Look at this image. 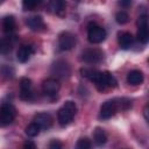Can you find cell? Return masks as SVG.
<instances>
[{"label": "cell", "instance_id": "cell-1", "mask_svg": "<svg viewBox=\"0 0 149 149\" xmlns=\"http://www.w3.org/2000/svg\"><path fill=\"white\" fill-rule=\"evenodd\" d=\"M80 74L84 78H87L88 80L93 81L99 91H105L108 88H114L118 85V81L115 77L108 72V71H98L90 68H83L80 69Z\"/></svg>", "mask_w": 149, "mask_h": 149}, {"label": "cell", "instance_id": "cell-2", "mask_svg": "<svg viewBox=\"0 0 149 149\" xmlns=\"http://www.w3.org/2000/svg\"><path fill=\"white\" fill-rule=\"evenodd\" d=\"M77 113V105L74 101L72 100H68L63 104V106L58 109L57 112V120H58V123L62 126V127H65L68 126L69 123L72 122L74 115Z\"/></svg>", "mask_w": 149, "mask_h": 149}, {"label": "cell", "instance_id": "cell-3", "mask_svg": "<svg viewBox=\"0 0 149 149\" xmlns=\"http://www.w3.org/2000/svg\"><path fill=\"white\" fill-rule=\"evenodd\" d=\"M51 73L56 77V79H66L71 74L70 64L64 59H57L51 65Z\"/></svg>", "mask_w": 149, "mask_h": 149}, {"label": "cell", "instance_id": "cell-4", "mask_svg": "<svg viewBox=\"0 0 149 149\" xmlns=\"http://www.w3.org/2000/svg\"><path fill=\"white\" fill-rule=\"evenodd\" d=\"M104 57H105L104 51L98 48L85 49L80 55V59L88 64H98L104 61Z\"/></svg>", "mask_w": 149, "mask_h": 149}, {"label": "cell", "instance_id": "cell-5", "mask_svg": "<svg viewBox=\"0 0 149 149\" xmlns=\"http://www.w3.org/2000/svg\"><path fill=\"white\" fill-rule=\"evenodd\" d=\"M16 116V108L12 104H2L0 106V127L10 125Z\"/></svg>", "mask_w": 149, "mask_h": 149}, {"label": "cell", "instance_id": "cell-6", "mask_svg": "<svg viewBox=\"0 0 149 149\" xmlns=\"http://www.w3.org/2000/svg\"><path fill=\"white\" fill-rule=\"evenodd\" d=\"M106 30L105 28H102L101 26L99 24H95V23H92L88 26V29H87V38L91 43L93 44H99L101 42L105 41L106 38Z\"/></svg>", "mask_w": 149, "mask_h": 149}, {"label": "cell", "instance_id": "cell-7", "mask_svg": "<svg viewBox=\"0 0 149 149\" xmlns=\"http://www.w3.org/2000/svg\"><path fill=\"white\" fill-rule=\"evenodd\" d=\"M119 111V104H118V98L115 99H109L107 101H105L101 107H100V113H99V118L102 120H107L111 119L112 116L115 115V113Z\"/></svg>", "mask_w": 149, "mask_h": 149}, {"label": "cell", "instance_id": "cell-8", "mask_svg": "<svg viewBox=\"0 0 149 149\" xmlns=\"http://www.w3.org/2000/svg\"><path fill=\"white\" fill-rule=\"evenodd\" d=\"M77 43V37L70 31H63L58 36V48L62 51L71 50Z\"/></svg>", "mask_w": 149, "mask_h": 149}, {"label": "cell", "instance_id": "cell-9", "mask_svg": "<svg viewBox=\"0 0 149 149\" xmlns=\"http://www.w3.org/2000/svg\"><path fill=\"white\" fill-rule=\"evenodd\" d=\"M59 88H61V84H59V80L56 78H48L42 84V91L48 97L56 95Z\"/></svg>", "mask_w": 149, "mask_h": 149}, {"label": "cell", "instance_id": "cell-10", "mask_svg": "<svg viewBox=\"0 0 149 149\" xmlns=\"http://www.w3.org/2000/svg\"><path fill=\"white\" fill-rule=\"evenodd\" d=\"M33 83L29 78L23 77L20 79V98L22 100H31L33 99Z\"/></svg>", "mask_w": 149, "mask_h": 149}, {"label": "cell", "instance_id": "cell-11", "mask_svg": "<svg viewBox=\"0 0 149 149\" xmlns=\"http://www.w3.org/2000/svg\"><path fill=\"white\" fill-rule=\"evenodd\" d=\"M137 38L140 42L146 44L149 40V31H148V22L147 15H142L139 17V30H137Z\"/></svg>", "mask_w": 149, "mask_h": 149}, {"label": "cell", "instance_id": "cell-12", "mask_svg": "<svg viewBox=\"0 0 149 149\" xmlns=\"http://www.w3.org/2000/svg\"><path fill=\"white\" fill-rule=\"evenodd\" d=\"M34 122L40 127V129H49L52 126V116L47 113V112H42V113H37L34 118Z\"/></svg>", "mask_w": 149, "mask_h": 149}, {"label": "cell", "instance_id": "cell-13", "mask_svg": "<svg viewBox=\"0 0 149 149\" xmlns=\"http://www.w3.org/2000/svg\"><path fill=\"white\" fill-rule=\"evenodd\" d=\"M26 24L28 26V28H30L33 31H43L45 30L47 26L43 21V19L40 15H34L30 16L26 20Z\"/></svg>", "mask_w": 149, "mask_h": 149}, {"label": "cell", "instance_id": "cell-14", "mask_svg": "<svg viewBox=\"0 0 149 149\" xmlns=\"http://www.w3.org/2000/svg\"><path fill=\"white\" fill-rule=\"evenodd\" d=\"M34 54V49L31 45H27V44H23L19 48L17 52H16V58L20 63H26L29 61V58L33 56Z\"/></svg>", "mask_w": 149, "mask_h": 149}, {"label": "cell", "instance_id": "cell-15", "mask_svg": "<svg viewBox=\"0 0 149 149\" xmlns=\"http://www.w3.org/2000/svg\"><path fill=\"white\" fill-rule=\"evenodd\" d=\"M118 42L121 49L128 50L133 44V36L128 31H120L118 34Z\"/></svg>", "mask_w": 149, "mask_h": 149}, {"label": "cell", "instance_id": "cell-16", "mask_svg": "<svg viewBox=\"0 0 149 149\" xmlns=\"http://www.w3.org/2000/svg\"><path fill=\"white\" fill-rule=\"evenodd\" d=\"M15 42H16V36H10L9 35V36L2 38L0 41V54H7V52H9L13 49Z\"/></svg>", "mask_w": 149, "mask_h": 149}, {"label": "cell", "instance_id": "cell-17", "mask_svg": "<svg viewBox=\"0 0 149 149\" xmlns=\"http://www.w3.org/2000/svg\"><path fill=\"white\" fill-rule=\"evenodd\" d=\"M143 79H144L143 73L140 70H133L127 74V81L130 85H140L143 83Z\"/></svg>", "mask_w": 149, "mask_h": 149}, {"label": "cell", "instance_id": "cell-18", "mask_svg": "<svg viewBox=\"0 0 149 149\" xmlns=\"http://www.w3.org/2000/svg\"><path fill=\"white\" fill-rule=\"evenodd\" d=\"M50 9L54 14L56 15H59V16H63L65 14V9H66V3L65 1H62V0H54L50 2Z\"/></svg>", "mask_w": 149, "mask_h": 149}, {"label": "cell", "instance_id": "cell-19", "mask_svg": "<svg viewBox=\"0 0 149 149\" xmlns=\"http://www.w3.org/2000/svg\"><path fill=\"white\" fill-rule=\"evenodd\" d=\"M16 28V21L14 19L13 15H8V16H5L3 20H2V30L6 33V34H12Z\"/></svg>", "mask_w": 149, "mask_h": 149}, {"label": "cell", "instance_id": "cell-20", "mask_svg": "<svg viewBox=\"0 0 149 149\" xmlns=\"http://www.w3.org/2000/svg\"><path fill=\"white\" fill-rule=\"evenodd\" d=\"M93 140L98 147H101L107 142V134L105 133V130L102 128L97 127L93 130Z\"/></svg>", "mask_w": 149, "mask_h": 149}, {"label": "cell", "instance_id": "cell-21", "mask_svg": "<svg viewBox=\"0 0 149 149\" xmlns=\"http://www.w3.org/2000/svg\"><path fill=\"white\" fill-rule=\"evenodd\" d=\"M40 127L35 123V122H31V123H29L27 127H26V129H24V133H26V135L27 136H29V137H35V136H37L38 134H40Z\"/></svg>", "mask_w": 149, "mask_h": 149}, {"label": "cell", "instance_id": "cell-22", "mask_svg": "<svg viewBox=\"0 0 149 149\" xmlns=\"http://www.w3.org/2000/svg\"><path fill=\"white\" fill-rule=\"evenodd\" d=\"M74 149H92V143L87 137H80L77 141Z\"/></svg>", "mask_w": 149, "mask_h": 149}, {"label": "cell", "instance_id": "cell-23", "mask_svg": "<svg viewBox=\"0 0 149 149\" xmlns=\"http://www.w3.org/2000/svg\"><path fill=\"white\" fill-rule=\"evenodd\" d=\"M115 21L119 24H126L129 21V15L128 13H126L125 10H120L115 14Z\"/></svg>", "mask_w": 149, "mask_h": 149}, {"label": "cell", "instance_id": "cell-24", "mask_svg": "<svg viewBox=\"0 0 149 149\" xmlns=\"http://www.w3.org/2000/svg\"><path fill=\"white\" fill-rule=\"evenodd\" d=\"M40 5H41V1H31V0H28V1H23L22 2V7H23L24 10H33V9H35Z\"/></svg>", "mask_w": 149, "mask_h": 149}, {"label": "cell", "instance_id": "cell-25", "mask_svg": "<svg viewBox=\"0 0 149 149\" xmlns=\"http://www.w3.org/2000/svg\"><path fill=\"white\" fill-rule=\"evenodd\" d=\"M49 149H63V143L59 140L54 139L49 143Z\"/></svg>", "mask_w": 149, "mask_h": 149}, {"label": "cell", "instance_id": "cell-26", "mask_svg": "<svg viewBox=\"0 0 149 149\" xmlns=\"http://www.w3.org/2000/svg\"><path fill=\"white\" fill-rule=\"evenodd\" d=\"M22 149H37V148H36V144H35L33 141L28 140V141H26V142H24V144H23V148H22Z\"/></svg>", "mask_w": 149, "mask_h": 149}, {"label": "cell", "instance_id": "cell-27", "mask_svg": "<svg viewBox=\"0 0 149 149\" xmlns=\"http://www.w3.org/2000/svg\"><path fill=\"white\" fill-rule=\"evenodd\" d=\"M143 115H144V119L148 121V120H149V118H148V105H146V106H144V109H143Z\"/></svg>", "mask_w": 149, "mask_h": 149}, {"label": "cell", "instance_id": "cell-28", "mask_svg": "<svg viewBox=\"0 0 149 149\" xmlns=\"http://www.w3.org/2000/svg\"><path fill=\"white\" fill-rule=\"evenodd\" d=\"M119 5H121V6H130L132 1H119Z\"/></svg>", "mask_w": 149, "mask_h": 149}, {"label": "cell", "instance_id": "cell-29", "mask_svg": "<svg viewBox=\"0 0 149 149\" xmlns=\"http://www.w3.org/2000/svg\"><path fill=\"white\" fill-rule=\"evenodd\" d=\"M0 3H2V1H0Z\"/></svg>", "mask_w": 149, "mask_h": 149}]
</instances>
